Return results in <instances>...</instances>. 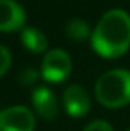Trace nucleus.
Here are the masks:
<instances>
[{
    "label": "nucleus",
    "mask_w": 130,
    "mask_h": 131,
    "mask_svg": "<svg viewBox=\"0 0 130 131\" xmlns=\"http://www.w3.org/2000/svg\"><path fill=\"white\" fill-rule=\"evenodd\" d=\"M92 48L104 58H118L130 48V15L114 8L102 15L92 32Z\"/></svg>",
    "instance_id": "1"
},
{
    "label": "nucleus",
    "mask_w": 130,
    "mask_h": 131,
    "mask_svg": "<svg viewBox=\"0 0 130 131\" xmlns=\"http://www.w3.org/2000/svg\"><path fill=\"white\" fill-rule=\"evenodd\" d=\"M95 96L105 108H122L130 103V71L110 70L98 78Z\"/></svg>",
    "instance_id": "2"
},
{
    "label": "nucleus",
    "mask_w": 130,
    "mask_h": 131,
    "mask_svg": "<svg viewBox=\"0 0 130 131\" xmlns=\"http://www.w3.org/2000/svg\"><path fill=\"white\" fill-rule=\"evenodd\" d=\"M72 71V60L70 55L65 50L55 48L50 50L43 57L42 61V77L50 83H60L70 75Z\"/></svg>",
    "instance_id": "3"
},
{
    "label": "nucleus",
    "mask_w": 130,
    "mask_h": 131,
    "mask_svg": "<svg viewBox=\"0 0 130 131\" xmlns=\"http://www.w3.org/2000/svg\"><path fill=\"white\" fill-rule=\"evenodd\" d=\"M35 118L23 105L10 106L0 111V131H33Z\"/></svg>",
    "instance_id": "4"
},
{
    "label": "nucleus",
    "mask_w": 130,
    "mask_h": 131,
    "mask_svg": "<svg viewBox=\"0 0 130 131\" xmlns=\"http://www.w3.org/2000/svg\"><path fill=\"white\" fill-rule=\"evenodd\" d=\"M25 25V12L13 0H0V32H15Z\"/></svg>",
    "instance_id": "5"
},
{
    "label": "nucleus",
    "mask_w": 130,
    "mask_h": 131,
    "mask_svg": "<svg viewBox=\"0 0 130 131\" xmlns=\"http://www.w3.org/2000/svg\"><path fill=\"white\" fill-rule=\"evenodd\" d=\"M63 106L70 116H83L90 110V98L80 85H70L63 91Z\"/></svg>",
    "instance_id": "6"
},
{
    "label": "nucleus",
    "mask_w": 130,
    "mask_h": 131,
    "mask_svg": "<svg viewBox=\"0 0 130 131\" xmlns=\"http://www.w3.org/2000/svg\"><path fill=\"white\" fill-rule=\"evenodd\" d=\"M32 103L35 111L45 119H53L59 115V106H57L55 95L45 86H39L32 95Z\"/></svg>",
    "instance_id": "7"
},
{
    "label": "nucleus",
    "mask_w": 130,
    "mask_h": 131,
    "mask_svg": "<svg viewBox=\"0 0 130 131\" xmlns=\"http://www.w3.org/2000/svg\"><path fill=\"white\" fill-rule=\"evenodd\" d=\"M20 38H22L23 47H25L27 50L33 51V53L43 51L47 48V43H49L47 42V37L43 35L39 28H35V27H25V28L22 30Z\"/></svg>",
    "instance_id": "8"
},
{
    "label": "nucleus",
    "mask_w": 130,
    "mask_h": 131,
    "mask_svg": "<svg viewBox=\"0 0 130 131\" xmlns=\"http://www.w3.org/2000/svg\"><path fill=\"white\" fill-rule=\"evenodd\" d=\"M65 33H67V37L70 40H73V42H82V40H85L90 35V28H88L87 22H83V20H80V18H73L67 23Z\"/></svg>",
    "instance_id": "9"
},
{
    "label": "nucleus",
    "mask_w": 130,
    "mask_h": 131,
    "mask_svg": "<svg viewBox=\"0 0 130 131\" xmlns=\"http://www.w3.org/2000/svg\"><path fill=\"white\" fill-rule=\"evenodd\" d=\"M10 63H12V57H10L8 48L0 45V77L10 68Z\"/></svg>",
    "instance_id": "10"
},
{
    "label": "nucleus",
    "mask_w": 130,
    "mask_h": 131,
    "mask_svg": "<svg viewBox=\"0 0 130 131\" xmlns=\"http://www.w3.org/2000/svg\"><path fill=\"white\" fill-rule=\"evenodd\" d=\"M39 78V73H37L33 68H25V70L20 73V83L23 86H29V85H33Z\"/></svg>",
    "instance_id": "11"
},
{
    "label": "nucleus",
    "mask_w": 130,
    "mask_h": 131,
    "mask_svg": "<svg viewBox=\"0 0 130 131\" xmlns=\"http://www.w3.org/2000/svg\"><path fill=\"white\" fill-rule=\"evenodd\" d=\"M83 131H114V129H112V126L108 125L107 121H104V119H95L90 125L85 126Z\"/></svg>",
    "instance_id": "12"
},
{
    "label": "nucleus",
    "mask_w": 130,
    "mask_h": 131,
    "mask_svg": "<svg viewBox=\"0 0 130 131\" xmlns=\"http://www.w3.org/2000/svg\"><path fill=\"white\" fill-rule=\"evenodd\" d=\"M127 131H130V128H128V129H127Z\"/></svg>",
    "instance_id": "13"
}]
</instances>
